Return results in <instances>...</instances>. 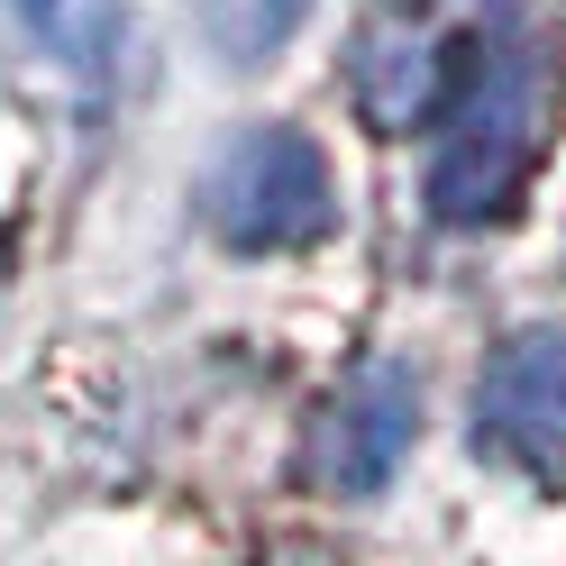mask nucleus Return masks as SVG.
<instances>
[{
	"label": "nucleus",
	"instance_id": "7ed1b4c3",
	"mask_svg": "<svg viewBox=\"0 0 566 566\" xmlns=\"http://www.w3.org/2000/svg\"><path fill=\"white\" fill-rule=\"evenodd\" d=\"M475 448L530 475H566V329H521L475 375Z\"/></svg>",
	"mask_w": 566,
	"mask_h": 566
},
{
	"label": "nucleus",
	"instance_id": "39448f33",
	"mask_svg": "<svg viewBox=\"0 0 566 566\" xmlns=\"http://www.w3.org/2000/svg\"><path fill=\"white\" fill-rule=\"evenodd\" d=\"M448 92H457V64H448V46L430 28H411V19H375L357 38V55H347V101H357V119L375 137L439 128Z\"/></svg>",
	"mask_w": 566,
	"mask_h": 566
},
{
	"label": "nucleus",
	"instance_id": "423d86ee",
	"mask_svg": "<svg viewBox=\"0 0 566 566\" xmlns=\"http://www.w3.org/2000/svg\"><path fill=\"white\" fill-rule=\"evenodd\" d=\"M19 28L74 83H111L128 55V0H19Z\"/></svg>",
	"mask_w": 566,
	"mask_h": 566
},
{
	"label": "nucleus",
	"instance_id": "f257e3e1",
	"mask_svg": "<svg viewBox=\"0 0 566 566\" xmlns=\"http://www.w3.org/2000/svg\"><path fill=\"white\" fill-rule=\"evenodd\" d=\"M539 128H548V64L530 46H475L439 111L430 210L448 229L503 220L512 192L530 184V165H539Z\"/></svg>",
	"mask_w": 566,
	"mask_h": 566
},
{
	"label": "nucleus",
	"instance_id": "f03ea898",
	"mask_svg": "<svg viewBox=\"0 0 566 566\" xmlns=\"http://www.w3.org/2000/svg\"><path fill=\"white\" fill-rule=\"evenodd\" d=\"M201 220L247 256H283V247H321L338 229V184L329 156L302 128H238L201 174Z\"/></svg>",
	"mask_w": 566,
	"mask_h": 566
},
{
	"label": "nucleus",
	"instance_id": "20e7f679",
	"mask_svg": "<svg viewBox=\"0 0 566 566\" xmlns=\"http://www.w3.org/2000/svg\"><path fill=\"white\" fill-rule=\"evenodd\" d=\"M411 439H420V384L402 366H357L311 420L302 467L321 493H384L394 467L411 457Z\"/></svg>",
	"mask_w": 566,
	"mask_h": 566
},
{
	"label": "nucleus",
	"instance_id": "0eeeda50",
	"mask_svg": "<svg viewBox=\"0 0 566 566\" xmlns=\"http://www.w3.org/2000/svg\"><path fill=\"white\" fill-rule=\"evenodd\" d=\"M302 10L311 0H201V28H210V46H220L229 64H265L302 28Z\"/></svg>",
	"mask_w": 566,
	"mask_h": 566
}]
</instances>
